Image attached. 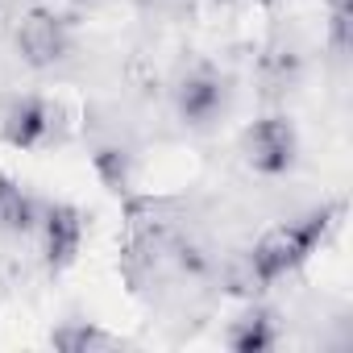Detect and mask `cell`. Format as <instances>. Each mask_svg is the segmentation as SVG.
I'll use <instances>...</instances> for the list:
<instances>
[{"label": "cell", "instance_id": "6da1fadb", "mask_svg": "<svg viewBox=\"0 0 353 353\" xmlns=\"http://www.w3.org/2000/svg\"><path fill=\"white\" fill-rule=\"evenodd\" d=\"M336 216H341V204H324V208H316V212H307V216H299V221H287V225L266 229V233L254 241L250 258H245L250 283L262 291V287H270V283L295 274V270L324 245V237L332 233Z\"/></svg>", "mask_w": 353, "mask_h": 353}, {"label": "cell", "instance_id": "7a4b0ae2", "mask_svg": "<svg viewBox=\"0 0 353 353\" xmlns=\"http://www.w3.org/2000/svg\"><path fill=\"white\" fill-rule=\"evenodd\" d=\"M241 158L254 174L262 179H283L299 162V133L291 125V117H258L254 125H245L241 133Z\"/></svg>", "mask_w": 353, "mask_h": 353}, {"label": "cell", "instance_id": "3957f363", "mask_svg": "<svg viewBox=\"0 0 353 353\" xmlns=\"http://www.w3.org/2000/svg\"><path fill=\"white\" fill-rule=\"evenodd\" d=\"M71 50V30L54 9H30L17 26V54L34 71H50Z\"/></svg>", "mask_w": 353, "mask_h": 353}, {"label": "cell", "instance_id": "277c9868", "mask_svg": "<svg viewBox=\"0 0 353 353\" xmlns=\"http://www.w3.org/2000/svg\"><path fill=\"white\" fill-rule=\"evenodd\" d=\"M59 104H50L46 96H17L5 108L0 121V137L13 150H42L54 133H59Z\"/></svg>", "mask_w": 353, "mask_h": 353}, {"label": "cell", "instance_id": "5b68a950", "mask_svg": "<svg viewBox=\"0 0 353 353\" xmlns=\"http://www.w3.org/2000/svg\"><path fill=\"white\" fill-rule=\"evenodd\" d=\"M42 254H46V270L50 274H63L67 266H75L79 250H83V233H88V221L75 204H50L42 208Z\"/></svg>", "mask_w": 353, "mask_h": 353}, {"label": "cell", "instance_id": "8992f818", "mask_svg": "<svg viewBox=\"0 0 353 353\" xmlns=\"http://www.w3.org/2000/svg\"><path fill=\"white\" fill-rule=\"evenodd\" d=\"M225 79L216 75V71H208V67H200V71H192L183 83H179V92H174V108H179V117H183V125H192V129H204V125H212L221 112H225Z\"/></svg>", "mask_w": 353, "mask_h": 353}, {"label": "cell", "instance_id": "52a82bcc", "mask_svg": "<svg viewBox=\"0 0 353 353\" xmlns=\"http://www.w3.org/2000/svg\"><path fill=\"white\" fill-rule=\"evenodd\" d=\"M42 221V204L13 179L0 170V233L9 237H30Z\"/></svg>", "mask_w": 353, "mask_h": 353}, {"label": "cell", "instance_id": "ba28073f", "mask_svg": "<svg viewBox=\"0 0 353 353\" xmlns=\"http://www.w3.org/2000/svg\"><path fill=\"white\" fill-rule=\"evenodd\" d=\"M279 341V324L266 307H250L233 328H229V349L237 353H266Z\"/></svg>", "mask_w": 353, "mask_h": 353}, {"label": "cell", "instance_id": "9c48e42d", "mask_svg": "<svg viewBox=\"0 0 353 353\" xmlns=\"http://www.w3.org/2000/svg\"><path fill=\"white\" fill-rule=\"evenodd\" d=\"M50 345H54V349H63V353H104V349H121V336L104 332L100 324H88V320H71V324L54 328Z\"/></svg>", "mask_w": 353, "mask_h": 353}]
</instances>
